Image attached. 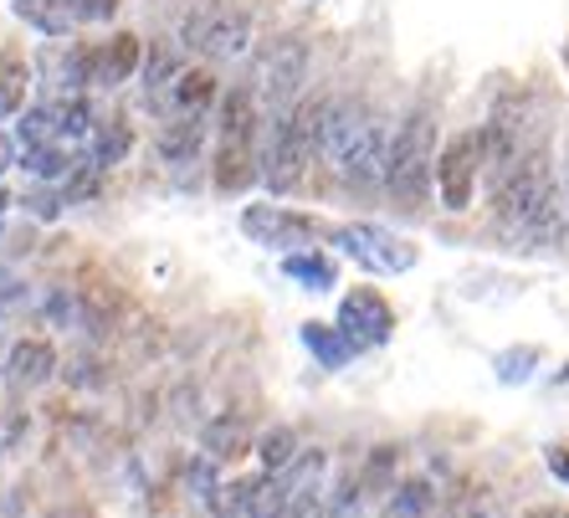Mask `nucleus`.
<instances>
[{"label": "nucleus", "instance_id": "1", "mask_svg": "<svg viewBox=\"0 0 569 518\" xmlns=\"http://www.w3.org/2000/svg\"><path fill=\"white\" fill-rule=\"evenodd\" d=\"M492 216H498V231H503L513 247H549V241H559L569 231L565 190H559L543 149H529V155L492 186Z\"/></svg>", "mask_w": 569, "mask_h": 518}, {"label": "nucleus", "instance_id": "2", "mask_svg": "<svg viewBox=\"0 0 569 518\" xmlns=\"http://www.w3.org/2000/svg\"><path fill=\"white\" fill-rule=\"evenodd\" d=\"M318 155L345 186H385V160H390V133L380 113L365 98H329L323 103V129H318Z\"/></svg>", "mask_w": 569, "mask_h": 518}, {"label": "nucleus", "instance_id": "3", "mask_svg": "<svg viewBox=\"0 0 569 518\" xmlns=\"http://www.w3.org/2000/svg\"><path fill=\"white\" fill-rule=\"evenodd\" d=\"M323 103L329 98H308V103H292L288 113H267L262 119V186L272 196H288V190L303 186V170L318 155Z\"/></svg>", "mask_w": 569, "mask_h": 518}, {"label": "nucleus", "instance_id": "4", "mask_svg": "<svg viewBox=\"0 0 569 518\" xmlns=\"http://www.w3.org/2000/svg\"><path fill=\"white\" fill-rule=\"evenodd\" d=\"M437 180V119L431 108H411L406 123L390 133V160H385V190L396 206L421 211Z\"/></svg>", "mask_w": 569, "mask_h": 518}, {"label": "nucleus", "instance_id": "5", "mask_svg": "<svg viewBox=\"0 0 569 518\" xmlns=\"http://www.w3.org/2000/svg\"><path fill=\"white\" fill-rule=\"evenodd\" d=\"M180 41H186L190 52L211 57V62H231V57H241L252 47V16L237 11L231 0H206V6H196L186 16Z\"/></svg>", "mask_w": 569, "mask_h": 518}, {"label": "nucleus", "instance_id": "6", "mask_svg": "<svg viewBox=\"0 0 569 518\" xmlns=\"http://www.w3.org/2000/svg\"><path fill=\"white\" fill-rule=\"evenodd\" d=\"M308 82V41L303 37H278L262 52V67H257V103L267 113H288L298 103Z\"/></svg>", "mask_w": 569, "mask_h": 518}, {"label": "nucleus", "instance_id": "7", "mask_svg": "<svg viewBox=\"0 0 569 518\" xmlns=\"http://www.w3.org/2000/svg\"><path fill=\"white\" fill-rule=\"evenodd\" d=\"M529 98L523 93H503L492 103L488 123H482V155H488V175L492 186L529 155Z\"/></svg>", "mask_w": 569, "mask_h": 518}, {"label": "nucleus", "instance_id": "8", "mask_svg": "<svg viewBox=\"0 0 569 518\" xmlns=\"http://www.w3.org/2000/svg\"><path fill=\"white\" fill-rule=\"evenodd\" d=\"M329 241L345 257H355L365 272H380V278H396V272H411L416 267V247L406 237L385 227H370V221H355V227H333Z\"/></svg>", "mask_w": 569, "mask_h": 518}, {"label": "nucleus", "instance_id": "9", "mask_svg": "<svg viewBox=\"0 0 569 518\" xmlns=\"http://www.w3.org/2000/svg\"><path fill=\"white\" fill-rule=\"evenodd\" d=\"M477 170H488L482 129H467L437 155V190H441V206H447V211H467V206H472Z\"/></svg>", "mask_w": 569, "mask_h": 518}, {"label": "nucleus", "instance_id": "10", "mask_svg": "<svg viewBox=\"0 0 569 518\" xmlns=\"http://www.w3.org/2000/svg\"><path fill=\"white\" fill-rule=\"evenodd\" d=\"M241 231L257 247H278V252H298V247H313L318 237H329L323 221H313L303 211H288V206H247L241 211Z\"/></svg>", "mask_w": 569, "mask_h": 518}, {"label": "nucleus", "instance_id": "11", "mask_svg": "<svg viewBox=\"0 0 569 518\" xmlns=\"http://www.w3.org/2000/svg\"><path fill=\"white\" fill-rule=\"evenodd\" d=\"M339 329L355 339V349H380L396 333V308L380 288H355L339 303Z\"/></svg>", "mask_w": 569, "mask_h": 518}, {"label": "nucleus", "instance_id": "12", "mask_svg": "<svg viewBox=\"0 0 569 518\" xmlns=\"http://www.w3.org/2000/svg\"><path fill=\"white\" fill-rule=\"evenodd\" d=\"M139 57H144L139 37H133V31H119V37H108L103 47L88 52V78H93V88H108V93H113V88H123V82L133 78Z\"/></svg>", "mask_w": 569, "mask_h": 518}, {"label": "nucleus", "instance_id": "13", "mask_svg": "<svg viewBox=\"0 0 569 518\" xmlns=\"http://www.w3.org/2000/svg\"><path fill=\"white\" fill-rule=\"evenodd\" d=\"M57 375V349L47 345V339H21V345H11V355H6V380H11V390H37L47 386Z\"/></svg>", "mask_w": 569, "mask_h": 518}, {"label": "nucleus", "instance_id": "14", "mask_svg": "<svg viewBox=\"0 0 569 518\" xmlns=\"http://www.w3.org/2000/svg\"><path fill=\"white\" fill-rule=\"evenodd\" d=\"M200 452L216 457V462H241L247 452H257V441L241 416H216V421H206V431H200Z\"/></svg>", "mask_w": 569, "mask_h": 518}, {"label": "nucleus", "instance_id": "15", "mask_svg": "<svg viewBox=\"0 0 569 518\" xmlns=\"http://www.w3.org/2000/svg\"><path fill=\"white\" fill-rule=\"evenodd\" d=\"M216 98V72L211 67H180V78H174L170 98H164V119H174V113H206Z\"/></svg>", "mask_w": 569, "mask_h": 518}, {"label": "nucleus", "instance_id": "16", "mask_svg": "<svg viewBox=\"0 0 569 518\" xmlns=\"http://www.w3.org/2000/svg\"><path fill=\"white\" fill-rule=\"evenodd\" d=\"M200 139H206V113H174L159 129V155L170 165H190L200 155Z\"/></svg>", "mask_w": 569, "mask_h": 518}, {"label": "nucleus", "instance_id": "17", "mask_svg": "<svg viewBox=\"0 0 569 518\" xmlns=\"http://www.w3.org/2000/svg\"><path fill=\"white\" fill-rule=\"evenodd\" d=\"M303 345H308V355H313L323 370H345L349 359L359 355L355 339H349L339 323H303Z\"/></svg>", "mask_w": 569, "mask_h": 518}, {"label": "nucleus", "instance_id": "18", "mask_svg": "<svg viewBox=\"0 0 569 518\" xmlns=\"http://www.w3.org/2000/svg\"><path fill=\"white\" fill-rule=\"evenodd\" d=\"M292 514V492L282 472H262L247 488V518H288Z\"/></svg>", "mask_w": 569, "mask_h": 518}, {"label": "nucleus", "instance_id": "19", "mask_svg": "<svg viewBox=\"0 0 569 518\" xmlns=\"http://www.w3.org/2000/svg\"><path fill=\"white\" fill-rule=\"evenodd\" d=\"M16 16H21L27 27H37L41 37H52V41L72 37V21H78L67 0H16Z\"/></svg>", "mask_w": 569, "mask_h": 518}, {"label": "nucleus", "instance_id": "20", "mask_svg": "<svg viewBox=\"0 0 569 518\" xmlns=\"http://www.w3.org/2000/svg\"><path fill=\"white\" fill-rule=\"evenodd\" d=\"M282 272H288L292 282H303L308 292L339 288V267H333V257H323V252H288L282 257Z\"/></svg>", "mask_w": 569, "mask_h": 518}, {"label": "nucleus", "instance_id": "21", "mask_svg": "<svg viewBox=\"0 0 569 518\" xmlns=\"http://www.w3.org/2000/svg\"><path fill=\"white\" fill-rule=\"evenodd\" d=\"M257 462H262V472H288V467L298 462V431H292V426L262 431V437H257Z\"/></svg>", "mask_w": 569, "mask_h": 518}, {"label": "nucleus", "instance_id": "22", "mask_svg": "<svg viewBox=\"0 0 569 518\" xmlns=\"http://www.w3.org/2000/svg\"><path fill=\"white\" fill-rule=\"evenodd\" d=\"M27 62L16 52H0V119H16L27 108Z\"/></svg>", "mask_w": 569, "mask_h": 518}, {"label": "nucleus", "instance_id": "23", "mask_svg": "<svg viewBox=\"0 0 569 518\" xmlns=\"http://www.w3.org/2000/svg\"><path fill=\"white\" fill-rule=\"evenodd\" d=\"M129 145H133V129H129V119H123V113H113V119H103L93 129V160L103 165H119L123 155H129Z\"/></svg>", "mask_w": 569, "mask_h": 518}, {"label": "nucleus", "instance_id": "24", "mask_svg": "<svg viewBox=\"0 0 569 518\" xmlns=\"http://www.w3.org/2000/svg\"><path fill=\"white\" fill-rule=\"evenodd\" d=\"M431 504H437V492H431V482H421V478L390 488V518H426Z\"/></svg>", "mask_w": 569, "mask_h": 518}, {"label": "nucleus", "instance_id": "25", "mask_svg": "<svg viewBox=\"0 0 569 518\" xmlns=\"http://www.w3.org/2000/svg\"><path fill=\"white\" fill-rule=\"evenodd\" d=\"M396 462H400V447H375L370 462H365V478H359V482H365L370 492L385 488V482L396 478Z\"/></svg>", "mask_w": 569, "mask_h": 518}, {"label": "nucleus", "instance_id": "26", "mask_svg": "<svg viewBox=\"0 0 569 518\" xmlns=\"http://www.w3.org/2000/svg\"><path fill=\"white\" fill-rule=\"evenodd\" d=\"M78 21H113L119 16V0H67Z\"/></svg>", "mask_w": 569, "mask_h": 518}, {"label": "nucleus", "instance_id": "27", "mask_svg": "<svg viewBox=\"0 0 569 518\" xmlns=\"http://www.w3.org/2000/svg\"><path fill=\"white\" fill-rule=\"evenodd\" d=\"M533 349H518V355H503L498 359V375H503V380H529V365H533Z\"/></svg>", "mask_w": 569, "mask_h": 518}, {"label": "nucleus", "instance_id": "28", "mask_svg": "<svg viewBox=\"0 0 569 518\" xmlns=\"http://www.w3.org/2000/svg\"><path fill=\"white\" fill-rule=\"evenodd\" d=\"M549 472H555V478L569 488V441H565V447H549Z\"/></svg>", "mask_w": 569, "mask_h": 518}, {"label": "nucleus", "instance_id": "29", "mask_svg": "<svg viewBox=\"0 0 569 518\" xmlns=\"http://www.w3.org/2000/svg\"><path fill=\"white\" fill-rule=\"evenodd\" d=\"M16 165V145H11V133H0V175Z\"/></svg>", "mask_w": 569, "mask_h": 518}, {"label": "nucleus", "instance_id": "30", "mask_svg": "<svg viewBox=\"0 0 569 518\" xmlns=\"http://www.w3.org/2000/svg\"><path fill=\"white\" fill-rule=\"evenodd\" d=\"M559 190H565V216H569V149H565V180H559Z\"/></svg>", "mask_w": 569, "mask_h": 518}, {"label": "nucleus", "instance_id": "31", "mask_svg": "<svg viewBox=\"0 0 569 518\" xmlns=\"http://www.w3.org/2000/svg\"><path fill=\"white\" fill-rule=\"evenodd\" d=\"M6 206H11V196H6V190H0V211H6Z\"/></svg>", "mask_w": 569, "mask_h": 518}]
</instances>
